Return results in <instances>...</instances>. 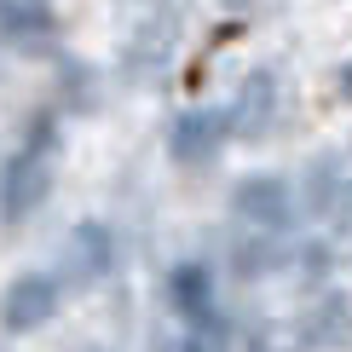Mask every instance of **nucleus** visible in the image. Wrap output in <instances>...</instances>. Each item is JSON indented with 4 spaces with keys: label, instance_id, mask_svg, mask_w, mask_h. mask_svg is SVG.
<instances>
[{
    "label": "nucleus",
    "instance_id": "f257e3e1",
    "mask_svg": "<svg viewBox=\"0 0 352 352\" xmlns=\"http://www.w3.org/2000/svg\"><path fill=\"white\" fill-rule=\"evenodd\" d=\"M52 173H58V127L41 122L35 133H29V144L6 162V179H0V214H6V219H29L41 202H47Z\"/></svg>",
    "mask_w": 352,
    "mask_h": 352
},
{
    "label": "nucleus",
    "instance_id": "f03ea898",
    "mask_svg": "<svg viewBox=\"0 0 352 352\" xmlns=\"http://www.w3.org/2000/svg\"><path fill=\"white\" fill-rule=\"evenodd\" d=\"M231 214H237V226H248V231L283 237L289 219H295V190L277 179V173H248L237 185V197H231Z\"/></svg>",
    "mask_w": 352,
    "mask_h": 352
},
{
    "label": "nucleus",
    "instance_id": "7ed1b4c3",
    "mask_svg": "<svg viewBox=\"0 0 352 352\" xmlns=\"http://www.w3.org/2000/svg\"><path fill=\"white\" fill-rule=\"evenodd\" d=\"M295 352H352V295H318L295 318Z\"/></svg>",
    "mask_w": 352,
    "mask_h": 352
},
{
    "label": "nucleus",
    "instance_id": "20e7f679",
    "mask_svg": "<svg viewBox=\"0 0 352 352\" xmlns=\"http://www.w3.org/2000/svg\"><path fill=\"white\" fill-rule=\"evenodd\" d=\"M231 139V116L226 110H185L179 122L168 127V156L179 168H208Z\"/></svg>",
    "mask_w": 352,
    "mask_h": 352
},
{
    "label": "nucleus",
    "instance_id": "39448f33",
    "mask_svg": "<svg viewBox=\"0 0 352 352\" xmlns=\"http://www.w3.org/2000/svg\"><path fill=\"white\" fill-rule=\"evenodd\" d=\"M168 64H173V18L168 12L127 29V41H122V76L127 81L151 87L156 76H168Z\"/></svg>",
    "mask_w": 352,
    "mask_h": 352
},
{
    "label": "nucleus",
    "instance_id": "423d86ee",
    "mask_svg": "<svg viewBox=\"0 0 352 352\" xmlns=\"http://www.w3.org/2000/svg\"><path fill=\"white\" fill-rule=\"evenodd\" d=\"M58 277L52 272H23V277H12V289L0 295V324H6L12 335H29V329H41L47 318L58 312Z\"/></svg>",
    "mask_w": 352,
    "mask_h": 352
},
{
    "label": "nucleus",
    "instance_id": "0eeeda50",
    "mask_svg": "<svg viewBox=\"0 0 352 352\" xmlns=\"http://www.w3.org/2000/svg\"><path fill=\"white\" fill-rule=\"evenodd\" d=\"M168 300H173V312H179L185 329H226V324H219V306H214V272L197 266V260L173 266Z\"/></svg>",
    "mask_w": 352,
    "mask_h": 352
},
{
    "label": "nucleus",
    "instance_id": "6e6552de",
    "mask_svg": "<svg viewBox=\"0 0 352 352\" xmlns=\"http://www.w3.org/2000/svg\"><path fill=\"white\" fill-rule=\"evenodd\" d=\"M277 110H283V87H277L272 69H254V76L243 81V93H237V104H231V133L237 139H260V133H272L277 127Z\"/></svg>",
    "mask_w": 352,
    "mask_h": 352
},
{
    "label": "nucleus",
    "instance_id": "1a4fd4ad",
    "mask_svg": "<svg viewBox=\"0 0 352 352\" xmlns=\"http://www.w3.org/2000/svg\"><path fill=\"white\" fill-rule=\"evenodd\" d=\"M300 202L312 219H341L352 208V173H341V156H318L300 179Z\"/></svg>",
    "mask_w": 352,
    "mask_h": 352
},
{
    "label": "nucleus",
    "instance_id": "9d476101",
    "mask_svg": "<svg viewBox=\"0 0 352 352\" xmlns=\"http://www.w3.org/2000/svg\"><path fill=\"white\" fill-rule=\"evenodd\" d=\"M64 266L76 283H93V277H104L116 266V243H110V231L104 226H76L64 237Z\"/></svg>",
    "mask_w": 352,
    "mask_h": 352
},
{
    "label": "nucleus",
    "instance_id": "9b49d317",
    "mask_svg": "<svg viewBox=\"0 0 352 352\" xmlns=\"http://www.w3.org/2000/svg\"><path fill=\"white\" fill-rule=\"evenodd\" d=\"M277 260H283V243L272 237V231H248V226H237V237H231V272L237 277H266Z\"/></svg>",
    "mask_w": 352,
    "mask_h": 352
},
{
    "label": "nucleus",
    "instance_id": "f8f14e48",
    "mask_svg": "<svg viewBox=\"0 0 352 352\" xmlns=\"http://www.w3.org/2000/svg\"><path fill=\"white\" fill-rule=\"evenodd\" d=\"M47 6L41 0H0V35L6 41H18V47H29V41H41L47 35Z\"/></svg>",
    "mask_w": 352,
    "mask_h": 352
},
{
    "label": "nucleus",
    "instance_id": "ddd939ff",
    "mask_svg": "<svg viewBox=\"0 0 352 352\" xmlns=\"http://www.w3.org/2000/svg\"><path fill=\"white\" fill-rule=\"evenodd\" d=\"M226 346V329H173V335H156L151 352H219Z\"/></svg>",
    "mask_w": 352,
    "mask_h": 352
},
{
    "label": "nucleus",
    "instance_id": "4468645a",
    "mask_svg": "<svg viewBox=\"0 0 352 352\" xmlns=\"http://www.w3.org/2000/svg\"><path fill=\"white\" fill-rule=\"evenodd\" d=\"M116 6H122V18H127V23H144V18H162L168 0H116Z\"/></svg>",
    "mask_w": 352,
    "mask_h": 352
}]
</instances>
